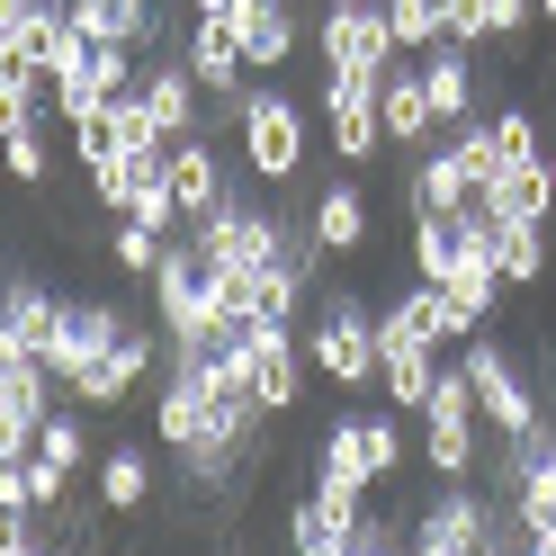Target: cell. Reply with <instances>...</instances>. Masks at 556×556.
Listing matches in <instances>:
<instances>
[{
	"label": "cell",
	"instance_id": "cell-35",
	"mask_svg": "<svg viewBox=\"0 0 556 556\" xmlns=\"http://www.w3.org/2000/svg\"><path fill=\"white\" fill-rule=\"evenodd\" d=\"M117 153V117L109 109H90V117H73V162L90 170V162H109Z\"/></svg>",
	"mask_w": 556,
	"mask_h": 556
},
{
	"label": "cell",
	"instance_id": "cell-5",
	"mask_svg": "<svg viewBox=\"0 0 556 556\" xmlns=\"http://www.w3.org/2000/svg\"><path fill=\"white\" fill-rule=\"evenodd\" d=\"M315 54H324V73L387 81V63L404 54V46H395L387 0H324V18H315Z\"/></svg>",
	"mask_w": 556,
	"mask_h": 556
},
{
	"label": "cell",
	"instance_id": "cell-1",
	"mask_svg": "<svg viewBox=\"0 0 556 556\" xmlns=\"http://www.w3.org/2000/svg\"><path fill=\"white\" fill-rule=\"evenodd\" d=\"M305 153H315V126H305V109L278 81H261V90H242V117H233V162L252 170V189H269V198H288L296 180H305Z\"/></svg>",
	"mask_w": 556,
	"mask_h": 556
},
{
	"label": "cell",
	"instance_id": "cell-16",
	"mask_svg": "<svg viewBox=\"0 0 556 556\" xmlns=\"http://www.w3.org/2000/svg\"><path fill=\"white\" fill-rule=\"evenodd\" d=\"M144 368H153V332L135 324V332L117 341V351H109V359H90V368H81L63 395H73V404H90V413H117L135 387H144Z\"/></svg>",
	"mask_w": 556,
	"mask_h": 556
},
{
	"label": "cell",
	"instance_id": "cell-39",
	"mask_svg": "<svg viewBox=\"0 0 556 556\" xmlns=\"http://www.w3.org/2000/svg\"><path fill=\"white\" fill-rule=\"evenodd\" d=\"M189 18H242V0H189Z\"/></svg>",
	"mask_w": 556,
	"mask_h": 556
},
{
	"label": "cell",
	"instance_id": "cell-6",
	"mask_svg": "<svg viewBox=\"0 0 556 556\" xmlns=\"http://www.w3.org/2000/svg\"><path fill=\"white\" fill-rule=\"evenodd\" d=\"M484 530H494V494H484L476 476L458 484H440V494L413 511V556H484Z\"/></svg>",
	"mask_w": 556,
	"mask_h": 556
},
{
	"label": "cell",
	"instance_id": "cell-36",
	"mask_svg": "<svg viewBox=\"0 0 556 556\" xmlns=\"http://www.w3.org/2000/svg\"><path fill=\"white\" fill-rule=\"evenodd\" d=\"M27 547H46V511H37V503L0 511V556H27Z\"/></svg>",
	"mask_w": 556,
	"mask_h": 556
},
{
	"label": "cell",
	"instance_id": "cell-17",
	"mask_svg": "<svg viewBox=\"0 0 556 556\" xmlns=\"http://www.w3.org/2000/svg\"><path fill=\"white\" fill-rule=\"evenodd\" d=\"M431 377H440V351L431 341H404L377 324V395H387L395 413H422L431 404Z\"/></svg>",
	"mask_w": 556,
	"mask_h": 556
},
{
	"label": "cell",
	"instance_id": "cell-30",
	"mask_svg": "<svg viewBox=\"0 0 556 556\" xmlns=\"http://www.w3.org/2000/svg\"><path fill=\"white\" fill-rule=\"evenodd\" d=\"M296 404H305V351L261 359V413H296Z\"/></svg>",
	"mask_w": 556,
	"mask_h": 556
},
{
	"label": "cell",
	"instance_id": "cell-38",
	"mask_svg": "<svg viewBox=\"0 0 556 556\" xmlns=\"http://www.w3.org/2000/svg\"><path fill=\"white\" fill-rule=\"evenodd\" d=\"M27 503V458H0V511Z\"/></svg>",
	"mask_w": 556,
	"mask_h": 556
},
{
	"label": "cell",
	"instance_id": "cell-37",
	"mask_svg": "<svg viewBox=\"0 0 556 556\" xmlns=\"http://www.w3.org/2000/svg\"><path fill=\"white\" fill-rule=\"evenodd\" d=\"M448 46H494V37H484V0H448Z\"/></svg>",
	"mask_w": 556,
	"mask_h": 556
},
{
	"label": "cell",
	"instance_id": "cell-32",
	"mask_svg": "<svg viewBox=\"0 0 556 556\" xmlns=\"http://www.w3.org/2000/svg\"><path fill=\"white\" fill-rule=\"evenodd\" d=\"M494 144H503V162H547V135H539L530 109H503L494 117Z\"/></svg>",
	"mask_w": 556,
	"mask_h": 556
},
{
	"label": "cell",
	"instance_id": "cell-18",
	"mask_svg": "<svg viewBox=\"0 0 556 556\" xmlns=\"http://www.w3.org/2000/svg\"><path fill=\"white\" fill-rule=\"evenodd\" d=\"M305 225H315L324 261H359V252H368V189H359V180L315 189V198H305Z\"/></svg>",
	"mask_w": 556,
	"mask_h": 556
},
{
	"label": "cell",
	"instance_id": "cell-22",
	"mask_svg": "<svg viewBox=\"0 0 556 556\" xmlns=\"http://www.w3.org/2000/svg\"><path fill=\"white\" fill-rule=\"evenodd\" d=\"M242 63L252 73H278V63H296V46H305V18L296 10H261V0H242Z\"/></svg>",
	"mask_w": 556,
	"mask_h": 556
},
{
	"label": "cell",
	"instance_id": "cell-29",
	"mask_svg": "<svg viewBox=\"0 0 556 556\" xmlns=\"http://www.w3.org/2000/svg\"><path fill=\"white\" fill-rule=\"evenodd\" d=\"M37 448H46V458L54 467H90V422H81V413H46V431H37Z\"/></svg>",
	"mask_w": 556,
	"mask_h": 556
},
{
	"label": "cell",
	"instance_id": "cell-2",
	"mask_svg": "<svg viewBox=\"0 0 556 556\" xmlns=\"http://www.w3.org/2000/svg\"><path fill=\"white\" fill-rule=\"evenodd\" d=\"M458 368H467L476 413H484V431H494V440H520V431L547 422V404H539V387H530V368L511 359V341H494V332L458 341Z\"/></svg>",
	"mask_w": 556,
	"mask_h": 556
},
{
	"label": "cell",
	"instance_id": "cell-42",
	"mask_svg": "<svg viewBox=\"0 0 556 556\" xmlns=\"http://www.w3.org/2000/svg\"><path fill=\"white\" fill-rule=\"evenodd\" d=\"M261 10H296V0H261Z\"/></svg>",
	"mask_w": 556,
	"mask_h": 556
},
{
	"label": "cell",
	"instance_id": "cell-25",
	"mask_svg": "<svg viewBox=\"0 0 556 556\" xmlns=\"http://www.w3.org/2000/svg\"><path fill=\"white\" fill-rule=\"evenodd\" d=\"M458 252H467L458 216H413V278H448V269H458Z\"/></svg>",
	"mask_w": 556,
	"mask_h": 556
},
{
	"label": "cell",
	"instance_id": "cell-15",
	"mask_svg": "<svg viewBox=\"0 0 556 556\" xmlns=\"http://www.w3.org/2000/svg\"><path fill=\"white\" fill-rule=\"evenodd\" d=\"M467 206H476V170L458 162V144H422L404 180V216H467Z\"/></svg>",
	"mask_w": 556,
	"mask_h": 556
},
{
	"label": "cell",
	"instance_id": "cell-24",
	"mask_svg": "<svg viewBox=\"0 0 556 556\" xmlns=\"http://www.w3.org/2000/svg\"><path fill=\"white\" fill-rule=\"evenodd\" d=\"M494 261H503V288H539L547 278V225H503L494 216Z\"/></svg>",
	"mask_w": 556,
	"mask_h": 556
},
{
	"label": "cell",
	"instance_id": "cell-43",
	"mask_svg": "<svg viewBox=\"0 0 556 556\" xmlns=\"http://www.w3.org/2000/svg\"><path fill=\"white\" fill-rule=\"evenodd\" d=\"M27 556H54V539H46V547H27Z\"/></svg>",
	"mask_w": 556,
	"mask_h": 556
},
{
	"label": "cell",
	"instance_id": "cell-40",
	"mask_svg": "<svg viewBox=\"0 0 556 556\" xmlns=\"http://www.w3.org/2000/svg\"><path fill=\"white\" fill-rule=\"evenodd\" d=\"M547 413H556V341H547Z\"/></svg>",
	"mask_w": 556,
	"mask_h": 556
},
{
	"label": "cell",
	"instance_id": "cell-41",
	"mask_svg": "<svg viewBox=\"0 0 556 556\" xmlns=\"http://www.w3.org/2000/svg\"><path fill=\"white\" fill-rule=\"evenodd\" d=\"M539 18H547V27H556V0H539Z\"/></svg>",
	"mask_w": 556,
	"mask_h": 556
},
{
	"label": "cell",
	"instance_id": "cell-23",
	"mask_svg": "<svg viewBox=\"0 0 556 556\" xmlns=\"http://www.w3.org/2000/svg\"><path fill=\"white\" fill-rule=\"evenodd\" d=\"M90 484H99V511H144L153 503V458H144V448H109V458H99L90 467Z\"/></svg>",
	"mask_w": 556,
	"mask_h": 556
},
{
	"label": "cell",
	"instance_id": "cell-3",
	"mask_svg": "<svg viewBox=\"0 0 556 556\" xmlns=\"http://www.w3.org/2000/svg\"><path fill=\"white\" fill-rule=\"evenodd\" d=\"M422 467L440 484H458L484 467V413H476V387H467V368L448 359L431 377V404H422Z\"/></svg>",
	"mask_w": 556,
	"mask_h": 556
},
{
	"label": "cell",
	"instance_id": "cell-34",
	"mask_svg": "<svg viewBox=\"0 0 556 556\" xmlns=\"http://www.w3.org/2000/svg\"><path fill=\"white\" fill-rule=\"evenodd\" d=\"M539 27V0H484V37L494 46H520Z\"/></svg>",
	"mask_w": 556,
	"mask_h": 556
},
{
	"label": "cell",
	"instance_id": "cell-44",
	"mask_svg": "<svg viewBox=\"0 0 556 556\" xmlns=\"http://www.w3.org/2000/svg\"><path fill=\"white\" fill-rule=\"evenodd\" d=\"M547 180H556V153H547Z\"/></svg>",
	"mask_w": 556,
	"mask_h": 556
},
{
	"label": "cell",
	"instance_id": "cell-7",
	"mask_svg": "<svg viewBox=\"0 0 556 556\" xmlns=\"http://www.w3.org/2000/svg\"><path fill=\"white\" fill-rule=\"evenodd\" d=\"M63 305L73 296H54L37 269H10L0 278V359H46L63 332Z\"/></svg>",
	"mask_w": 556,
	"mask_h": 556
},
{
	"label": "cell",
	"instance_id": "cell-20",
	"mask_svg": "<svg viewBox=\"0 0 556 556\" xmlns=\"http://www.w3.org/2000/svg\"><path fill=\"white\" fill-rule=\"evenodd\" d=\"M476 198L494 206L503 225H547V216H556V180H547V162H503Z\"/></svg>",
	"mask_w": 556,
	"mask_h": 556
},
{
	"label": "cell",
	"instance_id": "cell-10",
	"mask_svg": "<svg viewBox=\"0 0 556 556\" xmlns=\"http://www.w3.org/2000/svg\"><path fill=\"white\" fill-rule=\"evenodd\" d=\"M54 368L46 359H0V458H27L46 431V413H54Z\"/></svg>",
	"mask_w": 556,
	"mask_h": 556
},
{
	"label": "cell",
	"instance_id": "cell-45",
	"mask_svg": "<svg viewBox=\"0 0 556 556\" xmlns=\"http://www.w3.org/2000/svg\"><path fill=\"white\" fill-rule=\"evenodd\" d=\"M404 556H413V547H404Z\"/></svg>",
	"mask_w": 556,
	"mask_h": 556
},
{
	"label": "cell",
	"instance_id": "cell-12",
	"mask_svg": "<svg viewBox=\"0 0 556 556\" xmlns=\"http://www.w3.org/2000/svg\"><path fill=\"white\" fill-rule=\"evenodd\" d=\"M135 99H144V117H153V135L170 144V135H198L206 126V90H198V73L180 54H153L144 63V81H135Z\"/></svg>",
	"mask_w": 556,
	"mask_h": 556
},
{
	"label": "cell",
	"instance_id": "cell-21",
	"mask_svg": "<svg viewBox=\"0 0 556 556\" xmlns=\"http://www.w3.org/2000/svg\"><path fill=\"white\" fill-rule=\"evenodd\" d=\"M422 90H431V117H440V126H467V117H476V54L440 37V46L422 54Z\"/></svg>",
	"mask_w": 556,
	"mask_h": 556
},
{
	"label": "cell",
	"instance_id": "cell-26",
	"mask_svg": "<svg viewBox=\"0 0 556 556\" xmlns=\"http://www.w3.org/2000/svg\"><path fill=\"white\" fill-rule=\"evenodd\" d=\"M387 18H395V46L404 54H431L448 37V0H387Z\"/></svg>",
	"mask_w": 556,
	"mask_h": 556
},
{
	"label": "cell",
	"instance_id": "cell-28",
	"mask_svg": "<svg viewBox=\"0 0 556 556\" xmlns=\"http://www.w3.org/2000/svg\"><path fill=\"white\" fill-rule=\"evenodd\" d=\"M162 252H170V233H153V225H126V216H117V233H109V261H117V278H153V269H162Z\"/></svg>",
	"mask_w": 556,
	"mask_h": 556
},
{
	"label": "cell",
	"instance_id": "cell-8",
	"mask_svg": "<svg viewBox=\"0 0 556 556\" xmlns=\"http://www.w3.org/2000/svg\"><path fill=\"white\" fill-rule=\"evenodd\" d=\"M324 126H332V153L351 162V170H368V162H387V126H377V81H359V73H324Z\"/></svg>",
	"mask_w": 556,
	"mask_h": 556
},
{
	"label": "cell",
	"instance_id": "cell-4",
	"mask_svg": "<svg viewBox=\"0 0 556 556\" xmlns=\"http://www.w3.org/2000/svg\"><path fill=\"white\" fill-rule=\"evenodd\" d=\"M305 368H315V377H332V395L377 387V315H368L351 288H332V296H324L315 332H305Z\"/></svg>",
	"mask_w": 556,
	"mask_h": 556
},
{
	"label": "cell",
	"instance_id": "cell-9",
	"mask_svg": "<svg viewBox=\"0 0 556 556\" xmlns=\"http://www.w3.org/2000/svg\"><path fill=\"white\" fill-rule=\"evenodd\" d=\"M126 332H135V324L117 315V296H73V305H63V332H54V351H46L54 387H73V377H81L90 359H109Z\"/></svg>",
	"mask_w": 556,
	"mask_h": 556
},
{
	"label": "cell",
	"instance_id": "cell-13",
	"mask_svg": "<svg viewBox=\"0 0 556 556\" xmlns=\"http://www.w3.org/2000/svg\"><path fill=\"white\" fill-rule=\"evenodd\" d=\"M377 126H387V144H395V153H422L431 135H440L431 90H422V63H413V54H395V63H387V81H377Z\"/></svg>",
	"mask_w": 556,
	"mask_h": 556
},
{
	"label": "cell",
	"instance_id": "cell-33",
	"mask_svg": "<svg viewBox=\"0 0 556 556\" xmlns=\"http://www.w3.org/2000/svg\"><path fill=\"white\" fill-rule=\"evenodd\" d=\"M27 503H37V511H63V503H73V467H54L46 448H27Z\"/></svg>",
	"mask_w": 556,
	"mask_h": 556
},
{
	"label": "cell",
	"instance_id": "cell-14",
	"mask_svg": "<svg viewBox=\"0 0 556 556\" xmlns=\"http://www.w3.org/2000/svg\"><path fill=\"white\" fill-rule=\"evenodd\" d=\"M170 198H180V225H198L206 206L233 198V170L216 135H170Z\"/></svg>",
	"mask_w": 556,
	"mask_h": 556
},
{
	"label": "cell",
	"instance_id": "cell-27",
	"mask_svg": "<svg viewBox=\"0 0 556 556\" xmlns=\"http://www.w3.org/2000/svg\"><path fill=\"white\" fill-rule=\"evenodd\" d=\"M0 170H10L18 189H46V180H54V153H46V126H18V135H0Z\"/></svg>",
	"mask_w": 556,
	"mask_h": 556
},
{
	"label": "cell",
	"instance_id": "cell-31",
	"mask_svg": "<svg viewBox=\"0 0 556 556\" xmlns=\"http://www.w3.org/2000/svg\"><path fill=\"white\" fill-rule=\"evenodd\" d=\"M448 144H458V162L476 170V189L503 170V144H494V117H467V126H448Z\"/></svg>",
	"mask_w": 556,
	"mask_h": 556
},
{
	"label": "cell",
	"instance_id": "cell-11",
	"mask_svg": "<svg viewBox=\"0 0 556 556\" xmlns=\"http://www.w3.org/2000/svg\"><path fill=\"white\" fill-rule=\"evenodd\" d=\"M324 440L351 448V467H359L368 484H395L404 458H413V440H404V413H395V404H377V413H332Z\"/></svg>",
	"mask_w": 556,
	"mask_h": 556
},
{
	"label": "cell",
	"instance_id": "cell-19",
	"mask_svg": "<svg viewBox=\"0 0 556 556\" xmlns=\"http://www.w3.org/2000/svg\"><path fill=\"white\" fill-rule=\"evenodd\" d=\"M359 511H368V503H332V494L305 484V494L288 503V556H332V547H351Z\"/></svg>",
	"mask_w": 556,
	"mask_h": 556
}]
</instances>
